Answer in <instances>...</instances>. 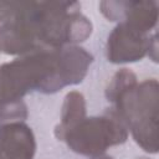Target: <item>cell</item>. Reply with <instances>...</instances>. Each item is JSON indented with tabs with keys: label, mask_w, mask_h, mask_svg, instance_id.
<instances>
[{
	"label": "cell",
	"mask_w": 159,
	"mask_h": 159,
	"mask_svg": "<svg viewBox=\"0 0 159 159\" xmlns=\"http://www.w3.org/2000/svg\"><path fill=\"white\" fill-rule=\"evenodd\" d=\"M158 81L145 80L120 93L112 109L130 130L134 140L143 150L158 152Z\"/></svg>",
	"instance_id": "6da1fadb"
},
{
	"label": "cell",
	"mask_w": 159,
	"mask_h": 159,
	"mask_svg": "<svg viewBox=\"0 0 159 159\" xmlns=\"http://www.w3.org/2000/svg\"><path fill=\"white\" fill-rule=\"evenodd\" d=\"M58 140L66 142L71 150L97 157L102 155L107 148L123 144L128 138V128L123 120L109 108L101 117H86L76 125L63 132L55 133Z\"/></svg>",
	"instance_id": "7a4b0ae2"
},
{
	"label": "cell",
	"mask_w": 159,
	"mask_h": 159,
	"mask_svg": "<svg viewBox=\"0 0 159 159\" xmlns=\"http://www.w3.org/2000/svg\"><path fill=\"white\" fill-rule=\"evenodd\" d=\"M154 52L157 57V32L150 36L133 26L119 22L107 41V58L113 63L140 61L144 56Z\"/></svg>",
	"instance_id": "3957f363"
},
{
	"label": "cell",
	"mask_w": 159,
	"mask_h": 159,
	"mask_svg": "<svg viewBox=\"0 0 159 159\" xmlns=\"http://www.w3.org/2000/svg\"><path fill=\"white\" fill-rule=\"evenodd\" d=\"M99 10L109 21L125 22L147 34L158 21L157 1H102Z\"/></svg>",
	"instance_id": "277c9868"
},
{
	"label": "cell",
	"mask_w": 159,
	"mask_h": 159,
	"mask_svg": "<svg viewBox=\"0 0 159 159\" xmlns=\"http://www.w3.org/2000/svg\"><path fill=\"white\" fill-rule=\"evenodd\" d=\"M93 56L76 45L56 48V75L61 88L78 84L87 75Z\"/></svg>",
	"instance_id": "5b68a950"
},
{
	"label": "cell",
	"mask_w": 159,
	"mask_h": 159,
	"mask_svg": "<svg viewBox=\"0 0 159 159\" xmlns=\"http://www.w3.org/2000/svg\"><path fill=\"white\" fill-rule=\"evenodd\" d=\"M36 142L29 125L10 122L0 125V154L4 159H34Z\"/></svg>",
	"instance_id": "8992f818"
},
{
	"label": "cell",
	"mask_w": 159,
	"mask_h": 159,
	"mask_svg": "<svg viewBox=\"0 0 159 159\" xmlns=\"http://www.w3.org/2000/svg\"><path fill=\"white\" fill-rule=\"evenodd\" d=\"M83 118H86V101L82 93L72 91L68 92L65 97L62 111H61V123L56 125L55 133L63 132L66 129H70L71 127L76 125L78 122H81Z\"/></svg>",
	"instance_id": "52a82bcc"
},
{
	"label": "cell",
	"mask_w": 159,
	"mask_h": 159,
	"mask_svg": "<svg viewBox=\"0 0 159 159\" xmlns=\"http://www.w3.org/2000/svg\"><path fill=\"white\" fill-rule=\"evenodd\" d=\"M137 76L128 68H122L118 72H116V75L113 76V78L111 80L107 89H106V97L107 99L113 103L114 99L123 93L124 91H127L128 88L133 87L134 84H137Z\"/></svg>",
	"instance_id": "ba28073f"
},
{
	"label": "cell",
	"mask_w": 159,
	"mask_h": 159,
	"mask_svg": "<svg viewBox=\"0 0 159 159\" xmlns=\"http://www.w3.org/2000/svg\"><path fill=\"white\" fill-rule=\"evenodd\" d=\"M14 9L15 1H0V25L12 15Z\"/></svg>",
	"instance_id": "9c48e42d"
},
{
	"label": "cell",
	"mask_w": 159,
	"mask_h": 159,
	"mask_svg": "<svg viewBox=\"0 0 159 159\" xmlns=\"http://www.w3.org/2000/svg\"><path fill=\"white\" fill-rule=\"evenodd\" d=\"M92 159H113V158L108 155H97V157H93Z\"/></svg>",
	"instance_id": "30bf717a"
},
{
	"label": "cell",
	"mask_w": 159,
	"mask_h": 159,
	"mask_svg": "<svg viewBox=\"0 0 159 159\" xmlns=\"http://www.w3.org/2000/svg\"><path fill=\"white\" fill-rule=\"evenodd\" d=\"M139 159H148V158H139Z\"/></svg>",
	"instance_id": "8fae6325"
},
{
	"label": "cell",
	"mask_w": 159,
	"mask_h": 159,
	"mask_svg": "<svg viewBox=\"0 0 159 159\" xmlns=\"http://www.w3.org/2000/svg\"><path fill=\"white\" fill-rule=\"evenodd\" d=\"M0 159H4V158H2V157H1V154H0Z\"/></svg>",
	"instance_id": "7c38bea8"
}]
</instances>
